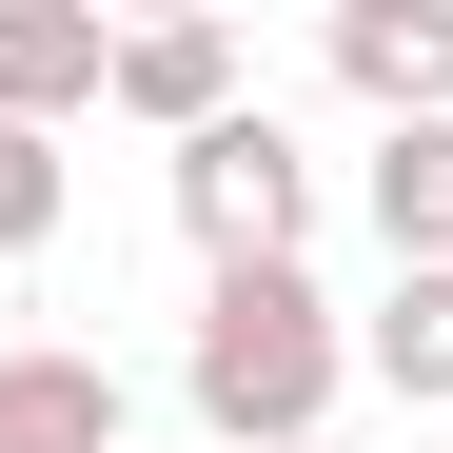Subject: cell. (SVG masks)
<instances>
[{
    "mask_svg": "<svg viewBox=\"0 0 453 453\" xmlns=\"http://www.w3.org/2000/svg\"><path fill=\"white\" fill-rule=\"evenodd\" d=\"M335 374H355V335H335L316 276H217V296H197L178 395H197L217 453H316V434H335Z\"/></svg>",
    "mask_w": 453,
    "mask_h": 453,
    "instance_id": "obj_1",
    "label": "cell"
},
{
    "mask_svg": "<svg viewBox=\"0 0 453 453\" xmlns=\"http://www.w3.org/2000/svg\"><path fill=\"white\" fill-rule=\"evenodd\" d=\"M178 237H197L217 276H296V237H316V158L237 99L217 138H178Z\"/></svg>",
    "mask_w": 453,
    "mask_h": 453,
    "instance_id": "obj_2",
    "label": "cell"
},
{
    "mask_svg": "<svg viewBox=\"0 0 453 453\" xmlns=\"http://www.w3.org/2000/svg\"><path fill=\"white\" fill-rule=\"evenodd\" d=\"M99 99H119V119H158V138H217V119H237V20H119Z\"/></svg>",
    "mask_w": 453,
    "mask_h": 453,
    "instance_id": "obj_3",
    "label": "cell"
},
{
    "mask_svg": "<svg viewBox=\"0 0 453 453\" xmlns=\"http://www.w3.org/2000/svg\"><path fill=\"white\" fill-rule=\"evenodd\" d=\"M335 80L374 99V138L453 119V0H335Z\"/></svg>",
    "mask_w": 453,
    "mask_h": 453,
    "instance_id": "obj_4",
    "label": "cell"
},
{
    "mask_svg": "<svg viewBox=\"0 0 453 453\" xmlns=\"http://www.w3.org/2000/svg\"><path fill=\"white\" fill-rule=\"evenodd\" d=\"M99 59H119L99 0H0V119H20V138L80 119V99H99Z\"/></svg>",
    "mask_w": 453,
    "mask_h": 453,
    "instance_id": "obj_5",
    "label": "cell"
},
{
    "mask_svg": "<svg viewBox=\"0 0 453 453\" xmlns=\"http://www.w3.org/2000/svg\"><path fill=\"white\" fill-rule=\"evenodd\" d=\"M0 453H119V374L59 335H0Z\"/></svg>",
    "mask_w": 453,
    "mask_h": 453,
    "instance_id": "obj_6",
    "label": "cell"
},
{
    "mask_svg": "<svg viewBox=\"0 0 453 453\" xmlns=\"http://www.w3.org/2000/svg\"><path fill=\"white\" fill-rule=\"evenodd\" d=\"M374 237H395V276H453V119L374 138Z\"/></svg>",
    "mask_w": 453,
    "mask_h": 453,
    "instance_id": "obj_7",
    "label": "cell"
},
{
    "mask_svg": "<svg viewBox=\"0 0 453 453\" xmlns=\"http://www.w3.org/2000/svg\"><path fill=\"white\" fill-rule=\"evenodd\" d=\"M355 374H374V395H414V414H453V276H395V296H374Z\"/></svg>",
    "mask_w": 453,
    "mask_h": 453,
    "instance_id": "obj_8",
    "label": "cell"
},
{
    "mask_svg": "<svg viewBox=\"0 0 453 453\" xmlns=\"http://www.w3.org/2000/svg\"><path fill=\"white\" fill-rule=\"evenodd\" d=\"M40 237H59V138L0 119V257H40Z\"/></svg>",
    "mask_w": 453,
    "mask_h": 453,
    "instance_id": "obj_9",
    "label": "cell"
},
{
    "mask_svg": "<svg viewBox=\"0 0 453 453\" xmlns=\"http://www.w3.org/2000/svg\"><path fill=\"white\" fill-rule=\"evenodd\" d=\"M316 453H335V434H316Z\"/></svg>",
    "mask_w": 453,
    "mask_h": 453,
    "instance_id": "obj_10",
    "label": "cell"
}]
</instances>
